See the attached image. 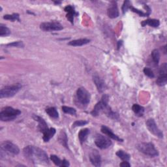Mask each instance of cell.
<instances>
[{
    "label": "cell",
    "instance_id": "6da1fadb",
    "mask_svg": "<svg viewBox=\"0 0 167 167\" xmlns=\"http://www.w3.org/2000/svg\"><path fill=\"white\" fill-rule=\"evenodd\" d=\"M25 157L34 164L48 165L49 159L44 150L34 146H28L24 148Z\"/></svg>",
    "mask_w": 167,
    "mask_h": 167
},
{
    "label": "cell",
    "instance_id": "7a4b0ae2",
    "mask_svg": "<svg viewBox=\"0 0 167 167\" xmlns=\"http://www.w3.org/2000/svg\"><path fill=\"white\" fill-rule=\"evenodd\" d=\"M21 111L10 106H6L0 112V120L2 121H10L15 120L20 114Z\"/></svg>",
    "mask_w": 167,
    "mask_h": 167
},
{
    "label": "cell",
    "instance_id": "3957f363",
    "mask_svg": "<svg viewBox=\"0 0 167 167\" xmlns=\"http://www.w3.org/2000/svg\"><path fill=\"white\" fill-rule=\"evenodd\" d=\"M137 149L140 152L144 153L151 157H154L159 155V152L155 148L154 145L151 142H141L136 146Z\"/></svg>",
    "mask_w": 167,
    "mask_h": 167
},
{
    "label": "cell",
    "instance_id": "277c9868",
    "mask_svg": "<svg viewBox=\"0 0 167 167\" xmlns=\"http://www.w3.org/2000/svg\"><path fill=\"white\" fill-rule=\"evenodd\" d=\"M21 88L22 85L20 84L5 86L0 91V97L2 99L11 97L17 94Z\"/></svg>",
    "mask_w": 167,
    "mask_h": 167
},
{
    "label": "cell",
    "instance_id": "5b68a950",
    "mask_svg": "<svg viewBox=\"0 0 167 167\" xmlns=\"http://www.w3.org/2000/svg\"><path fill=\"white\" fill-rule=\"evenodd\" d=\"M109 97L108 95H104L102 97L101 100L96 104L93 110L91 111V115L93 116H97L101 112H105L107 108L109 107V105H108V103H109Z\"/></svg>",
    "mask_w": 167,
    "mask_h": 167
},
{
    "label": "cell",
    "instance_id": "8992f818",
    "mask_svg": "<svg viewBox=\"0 0 167 167\" xmlns=\"http://www.w3.org/2000/svg\"><path fill=\"white\" fill-rule=\"evenodd\" d=\"M2 152H5L9 155H18L20 153V149L17 145L10 141H4L1 144Z\"/></svg>",
    "mask_w": 167,
    "mask_h": 167
},
{
    "label": "cell",
    "instance_id": "52a82bcc",
    "mask_svg": "<svg viewBox=\"0 0 167 167\" xmlns=\"http://www.w3.org/2000/svg\"><path fill=\"white\" fill-rule=\"evenodd\" d=\"M77 99L82 105L87 106L90 102V93L84 88H79L77 91Z\"/></svg>",
    "mask_w": 167,
    "mask_h": 167
},
{
    "label": "cell",
    "instance_id": "ba28073f",
    "mask_svg": "<svg viewBox=\"0 0 167 167\" xmlns=\"http://www.w3.org/2000/svg\"><path fill=\"white\" fill-rule=\"evenodd\" d=\"M40 28L45 31H60L63 30V26L57 21H52L49 22H42L40 25Z\"/></svg>",
    "mask_w": 167,
    "mask_h": 167
},
{
    "label": "cell",
    "instance_id": "9c48e42d",
    "mask_svg": "<svg viewBox=\"0 0 167 167\" xmlns=\"http://www.w3.org/2000/svg\"><path fill=\"white\" fill-rule=\"evenodd\" d=\"M146 125L149 132L154 134L155 137H157L160 138H163V133L159 129L155 120L152 119V118H150V119H148L146 121Z\"/></svg>",
    "mask_w": 167,
    "mask_h": 167
},
{
    "label": "cell",
    "instance_id": "30bf717a",
    "mask_svg": "<svg viewBox=\"0 0 167 167\" xmlns=\"http://www.w3.org/2000/svg\"><path fill=\"white\" fill-rule=\"evenodd\" d=\"M95 143L97 146L102 149L109 148L112 145V141L110 140L105 136L101 135V134H98L96 137Z\"/></svg>",
    "mask_w": 167,
    "mask_h": 167
},
{
    "label": "cell",
    "instance_id": "8fae6325",
    "mask_svg": "<svg viewBox=\"0 0 167 167\" xmlns=\"http://www.w3.org/2000/svg\"><path fill=\"white\" fill-rule=\"evenodd\" d=\"M107 14L110 18H116L119 16L117 5L116 2H111L107 9Z\"/></svg>",
    "mask_w": 167,
    "mask_h": 167
},
{
    "label": "cell",
    "instance_id": "7c38bea8",
    "mask_svg": "<svg viewBox=\"0 0 167 167\" xmlns=\"http://www.w3.org/2000/svg\"><path fill=\"white\" fill-rule=\"evenodd\" d=\"M89 157L90 162L93 166L97 167L101 166V157L97 151L93 150L92 152H91Z\"/></svg>",
    "mask_w": 167,
    "mask_h": 167
},
{
    "label": "cell",
    "instance_id": "4fadbf2b",
    "mask_svg": "<svg viewBox=\"0 0 167 167\" xmlns=\"http://www.w3.org/2000/svg\"><path fill=\"white\" fill-rule=\"evenodd\" d=\"M93 80L99 92H103L106 89V84L103 80L99 77L97 74H94L93 76Z\"/></svg>",
    "mask_w": 167,
    "mask_h": 167
},
{
    "label": "cell",
    "instance_id": "5bb4252c",
    "mask_svg": "<svg viewBox=\"0 0 167 167\" xmlns=\"http://www.w3.org/2000/svg\"><path fill=\"white\" fill-rule=\"evenodd\" d=\"M101 130L102 133L106 134V135H107L109 137L112 138L113 140H115V141H118V142H123V139L120 138L119 137L117 136L116 134H115L114 133H113L111 129H110L109 127H107L105 125H103L101 127Z\"/></svg>",
    "mask_w": 167,
    "mask_h": 167
},
{
    "label": "cell",
    "instance_id": "9a60e30c",
    "mask_svg": "<svg viewBox=\"0 0 167 167\" xmlns=\"http://www.w3.org/2000/svg\"><path fill=\"white\" fill-rule=\"evenodd\" d=\"M64 10L67 13V18L71 22L72 24H73L74 17L75 15H77V13L75 11L74 8L71 6V5H67V6L65 7Z\"/></svg>",
    "mask_w": 167,
    "mask_h": 167
},
{
    "label": "cell",
    "instance_id": "2e32d148",
    "mask_svg": "<svg viewBox=\"0 0 167 167\" xmlns=\"http://www.w3.org/2000/svg\"><path fill=\"white\" fill-rule=\"evenodd\" d=\"M34 118L35 119V121H37V122L39 123V129L41 132H42V133H44L45 131H46V130L48 129L47 123H46V121H45V120L42 118L41 117L37 116V115H34Z\"/></svg>",
    "mask_w": 167,
    "mask_h": 167
},
{
    "label": "cell",
    "instance_id": "e0dca14e",
    "mask_svg": "<svg viewBox=\"0 0 167 167\" xmlns=\"http://www.w3.org/2000/svg\"><path fill=\"white\" fill-rule=\"evenodd\" d=\"M56 129L54 128H50L43 133V141L45 142H48L56 134Z\"/></svg>",
    "mask_w": 167,
    "mask_h": 167
},
{
    "label": "cell",
    "instance_id": "ac0fdd59",
    "mask_svg": "<svg viewBox=\"0 0 167 167\" xmlns=\"http://www.w3.org/2000/svg\"><path fill=\"white\" fill-rule=\"evenodd\" d=\"M90 42V40L88 39H79L77 40H73L69 42V45L73 46H81L88 44Z\"/></svg>",
    "mask_w": 167,
    "mask_h": 167
},
{
    "label": "cell",
    "instance_id": "d6986e66",
    "mask_svg": "<svg viewBox=\"0 0 167 167\" xmlns=\"http://www.w3.org/2000/svg\"><path fill=\"white\" fill-rule=\"evenodd\" d=\"M89 133V130L88 129H84L80 130V131L78 133V138L80 140V142L81 144H83L87 140L88 136Z\"/></svg>",
    "mask_w": 167,
    "mask_h": 167
},
{
    "label": "cell",
    "instance_id": "ffe728a7",
    "mask_svg": "<svg viewBox=\"0 0 167 167\" xmlns=\"http://www.w3.org/2000/svg\"><path fill=\"white\" fill-rule=\"evenodd\" d=\"M146 25H149L151 27H153V28H157L160 25V22L157 19H148L143 21L142 22V26H145Z\"/></svg>",
    "mask_w": 167,
    "mask_h": 167
},
{
    "label": "cell",
    "instance_id": "44dd1931",
    "mask_svg": "<svg viewBox=\"0 0 167 167\" xmlns=\"http://www.w3.org/2000/svg\"><path fill=\"white\" fill-rule=\"evenodd\" d=\"M132 110L137 116L141 117L143 116L144 112V108L141 105L134 104L132 106Z\"/></svg>",
    "mask_w": 167,
    "mask_h": 167
},
{
    "label": "cell",
    "instance_id": "7402d4cb",
    "mask_svg": "<svg viewBox=\"0 0 167 167\" xmlns=\"http://www.w3.org/2000/svg\"><path fill=\"white\" fill-rule=\"evenodd\" d=\"M156 83L159 86H164L167 83V74L159 73V76L156 80Z\"/></svg>",
    "mask_w": 167,
    "mask_h": 167
},
{
    "label": "cell",
    "instance_id": "603a6c76",
    "mask_svg": "<svg viewBox=\"0 0 167 167\" xmlns=\"http://www.w3.org/2000/svg\"><path fill=\"white\" fill-rule=\"evenodd\" d=\"M46 112L48 115L52 118L57 119L59 117V114L55 107H49L46 109Z\"/></svg>",
    "mask_w": 167,
    "mask_h": 167
},
{
    "label": "cell",
    "instance_id": "cb8c5ba5",
    "mask_svg": "<svg viewBox=\"0 0 167 167\" xmlns=\"http://www.w3.org/2000/svg\"><path fill=\"white\" fill-rule=\"evenodd\" d=\"M116 155L117 156V157H119L123 161H129V159H131V155L128 154L127 153L125 152L124 151H123V150L117 151V153H116Z\"/></svg>",
    "mask_w": 167,
    "mask_h": 167
},
{
    "label": "cell",
    "instance_id": "d4e9b609",
    "mask_svg": "<svg viewBox=\"0 0 167 167\" xmlns=\"http://www.w3.org/2000/svg\"><path fill=\"white\" fill-rule=\"evenodd\" d=\"M3 18L12 22H14L16 20L20 21V15L18 13H13L12 14H5L3 16Z\"/></svg>",
    "mask_w": 167,
    "mask_h": 167
},
{
    "label": "cell",
    "instance_id": "484cf974",
    "mask_svg": "<svg viewBox=\"0 0 167 167\" xmlns=\"http://www.w3.org/2000/svg\"><path fill=\"white\" fill-rule=\"evenodd\" d=\"M10 34V30L5 26L1 24L0 26V36L4 37V36H8Z\"/></svg>",
    "mask_w": 167,
    "mask_h": 167
},
{
    "label": "cell",
    "instance_id": "4316f807",
    "mask_svg": "<svg viewBox=\"0 0 167 167\" xmlns=\"http://www.w3.org/2000/svg\"><path fill=\"white\" fill-rule=\"evenodd\" d=\"M50 159L56 166L63 167V161L61 160L60 158L58 157V156H56L55 155H50Z\"/></svg>",
    "mask_w": 167,
    "mask_h": 167
},
{
    "label": "cell",
    "instance_id": "83f0119b",
    "mask_svg": "<svg viewBox=\"0 0 167 167\" xmlns=\"http://www.w3.org/2000/svg\"><path fill=\"white\" fill-rule=\"evenodd\" d=\"M152 60L155 64H158L160 60V54L157 49H155L152 52Z\"/></svg>",
    "mask_w": 167,
    "mask_h": 167
},
{
    "label": "cell",
    "instance_id": "f1b7e54d",
    "mask_svg": "<svg viewBox=\"0 0 167 167\" xmlns=\"http://www.w3.org/2000/svg\"><path fill=\"white\" fill-rule=\"evenodd\" d=\"M59 141L62 143V145L65 147L67 148V137L66 133L64 132H61L60 134V137H59Z\"/></svg>",
    "mask_w": 167,
    "mask_h": 167
},
{
    "label": "cell",
    "instance_id": "f546056e",
    "mask_svg": "<svg viewBox=\"0 0 167 167\" xmlns=\"http://www.w3.org/2000/svg\"><path fill=\"white\" fill-rule=\"evenodd\" d=\"M62 109L65 113H66V114H69L75 115V114H76V113H77L76 110H75L74 109H73V108L69 107V106H63L62 107Z\"/></svg>",
    "mask_w": 167,
    "mask_h": 167
},
{
    "label": "cell",
    "instance_id": "4dcf8cb0",
    "mask_svg": "<svg viewBox=\"0 0 167 167\" xmlns=\"http://www.w3.org/2000/svg\"><path fill=\"white\" fill-rule=\"evenodd\" d=\"M129 9H131V11L137 13L140 16V17H148V16L149 15V14H148L146 13H144V12L141 11V10H139V9H137L136 8L133 7V6H131V5L130 6V7H129Z\"/></svg>",
    "mask_w": 167,
    "mask_h": 167
},
{
    "label": "cell",
    "instance_id": "1f68e13d",
    "mask_svg": "<svg viewBox=\"0 0 167 167\" xmlns=\"http://www.w3.org/2000/svg\"><path fill=\"white\" fill-rule=\"evenodd\" d=\"M7 46L9 47H17V48H23L24 45L22 41H15L11 43H9L7 45Z\"/></svg>",
    "mask_w": 167,
    "mask_h": 167
},
{
    "label": "cell",
    "instance_id": "d6a6232c",
    "mask_svg": "<svg viewBox=\"0 0 167 167\" xmlns=\"http://www.w3.org/2000/svg\"><path fill=\"white\" fill-rule=\"evenodd\" d=\"M144 73L146 75L147 77H149V78H154L155 74L153 72V71L151 69L148 68V67H145L143 70Z\"/></svg>",
    "mask_w": 167,
    "mask_h": 167
},
{
    "label": "cell",
    "instance_id": "836d02e7",
    "mask_svg": "<svg viewBox=\"0 0 167 167\" xmlns=\"http://www.w3.org/2000/svg\"><path fill=\"white\" fill-rule=\"evenodd\" d=\"M88 121L85 120H78L76 121L73 124V127H81L84 126L86 124H88Z\"/></svg>",
    "mask_w": 167,
    "mask_h": 167
},
{
    "label": "cell",
    "instance_id": "e575fe53",
    "mask_svg": "<svg viewBox=\"0 0 167 167\" xmlns=\"http://www.w3.org/2000/svg\"><path fill=\"white\" fill-rule=\"evenodd\" d=\"M130 6H131L130 2H129V1H125L124 2V3H123V6H122V12H123V14H125L127 11V10L129 9Z\"/></svg>",
    "mask_w": 167,
    "mask_h": 167
},
{
    "label": "cell",
    "instance_id": "d590c367",
    "mask_svg": "<svg viewBox=\"0 0 167 167\" xmlns=\"http://www.w3.org/2000/svg\"><path fill=\"white\" fill-rule=\"evenodd\" d=\"M120 166H122V167H129L131 166V164L129 163L128 161H124L123 162H122L120 165Z\"/></svg>",
    "mask_w": 167,
    "mask_h": 167
},
{
    "label": "cell",
    "instance_id": "8d00e7d4",
    "mask_svg": "<svg viewBox=\"0 0 167 167\" xmlns=\"http://www.w3.org/2000/svg\"><path fill=\"white\" fill-rule=\"evenodd\" d=\"M56 4H60L61 3V2H54Z\"/></svg>",
    "mask_w": 167,
    "mask_h": 167
}]
</instances>
